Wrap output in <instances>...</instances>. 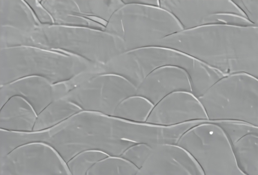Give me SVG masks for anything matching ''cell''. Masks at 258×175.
Here are the masks:
<instances>
[{"label":"cell","instance_id":"cell-1","mask_svg":"<svg viewBox=\"0 0 258 175\" xmlns=\"http://www.w3.org/2000/svg\"><path fill=\"white\" fill-rule=\"evenodd\" d=\"M123 43L124 51L154 47L161 40L183 28L171 14L160 7L124 4L105 27Z\"/></svg>","mask_w":258,"mask_h":175},{"label":"cell","instance_id":"cell-2","mask_svg":"<svg viewBox=\"0 0 258 175\" xmlns=\"http://www.w3.org/2000/svg\"><path fill=\"white\" fill-rule=\"evenodd\" d=\"M196 59L170 49L150 47L124 52L103 65L104 74L120 76L137 89L154 70L164 66H176L188 73L195 66Z\"/></svg>","mask_w":258,"mask_h":175},{"label":"cell","instance_id":"cell-3","mask_svg":"<svg viewBox=\"0 0 258 175\" xmlns=\"http://www.w3.org/2000/svg\"><path fill=\"white\" fill-rule=\"evenodd\" d=\"M137 88L125 78L113 74L95 75L75 91L74 104L81 110L113 116L118 105L136 95Z\"/></svg>","mask_w":258,"mask_h":175},{"label":"cell","instance_id":"cell-4","mask_svg":"<svg viewBox=\"0 0 258 175\" xmlns=\"http://www.w3.org/2000/svg\"><path fill=\"white\" fill-rule=\"evenodd\" d=\"M179 92L192 93L190 77L184 69L164 66L150 73L137 87L136 95L154 106L168 95Z\"/></svg>","mask_w":258,"mask_h":175},{"label":"cell","instance_id":"cell-5","mask_svg":"<svg viewBox=\"0 0 258 175\" xmlns=\"http://www.w3.org/2000/svg\"><path fill=\"white\" fill-rule=\"evenodd\" d=\"M190 93H172L154 106L145 123L169 126L192 120L196 98Z\"/></svg>","mask_w":258,"mask_h":175},{"label":"cell","instance_id":"cell-6","mask_svg":"<svg viewBox=\"0 0 258 175\" xmlns=\"http://www.w3.org/2000/svg\"><path fill=\"white\" fill-rule=\"evenodd\" d=\"M188 158L185 150L177 145H157L153 147L137 174H187Z\"/></svg>","mask_w":258,"mask_h":175},{"label":"cell","instance_id":"cell-7","mask_svg":"<svg viewBox=\"0 0 258 175\" xmlns=\"http://www.w3.org/2000/svg\"><path fill=\"white\" fill-rule=\"evenodd\" d=\"M154 105L145 98L134 96L122 101L112 117L138 123H145Z\"/></svg>","mask_w":258,"mask_h":175},{"label":"cell","instance_id":"cell-8","mask_svg":"<svg viewBox=\"0 0 258 175\" xmlns=\"http://www.w3.org/2000/svg\"><path fill=\"white\" fill-rule=\"evenodd\" d=\"M139 168L120 157L109 156L98 162L87 174H137Z\"/></svg>","mask_w":258,"mask_h":175},{"label":"cell","instance_id":"cell-9","mask_svg":"<svg viewBox=\"0 0 258 175\" xmlns=\"http://www.w3.org/2000/svg\"><path fill=\"white\" fill-rule=\"evenodd\" d=\"M99 150H90L79 153L71 159V169L75 174H87L90 169L98 162L109 157Z\"/></svg>","mask_w":258,"mask_h":175},{"label":"cell","instance_id":"cell-10","mask_svg":"<svg viewBox=\"0 0 258 175\" xmlns=\"http://www.w3.org/2000/svg\"><path fill=\"white\" fill-rule=\"evenodd\" d=\"M153 147L145 143H136L127 148L120 157L141 168L152 152Z\"/></svg>","mask_w":258,"mask_h":175},{"label":"cell","instance_id":"cell-11","mask_svg":"<svg viewBox=\"0 0 258 175\" xmlns=\"http://www.w3.org/2000/svg\"><path fill=\"white\" fill-rule=\"evenodd\" d=\"M245 15L251 24L257 25V4L255 1H232Z\"/></svg>","mask_w":258,"mask_h":175},{"label":"cell","instance_id":"cell-12","mask_svg":"<svg viewBox=\"0 0 258 175\" xmlns=\"http://www.w3.org/2000/svg\"><path fill=\"white\" fill-rule=\"evenodd\" d=\"M123 3L124 4H138L141 5H145L148 6H154L160 7L159 1L157 0H153V1H150V0H122Z\"/></svg>","mask_w":258,"mask_h":175}]
</instances>
